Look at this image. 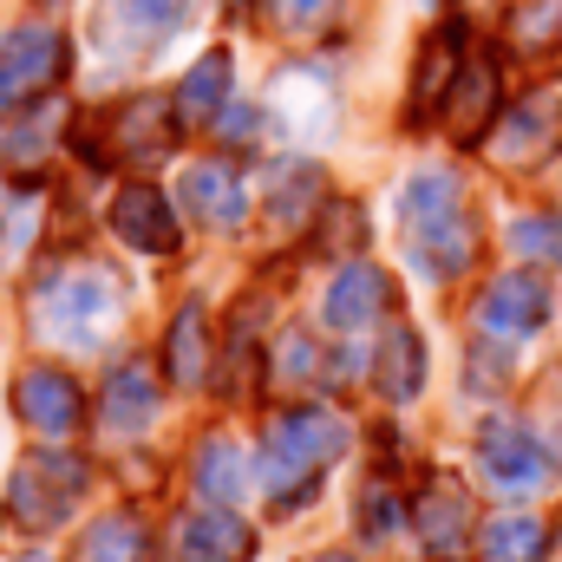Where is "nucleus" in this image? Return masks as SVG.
I'll list each match as a JSON object with an SVG mask.
<instances>
[{
	"mask_svg": "<svg viewBox=\"0 0 562 562\" xmlns=\"http://www.w3.org/2000/svg\"><path fill=\"white\" fill-rule=\"evenodd\" d=\"M400 223H406V249L425 276L451 281L477 262V223L464 210V190L445 170H419L400 190Z\"/></svg>",
	"mask_w": 562,
	"mask_h": 562,
	"instance_id": "f257e3e1",
	"label": "nucleus"
},
{
	"mask_svg": "<svg viewBox=\"0 0 562 562\" xmlns=\"http://www.w3.org/2000/svg\"><path fill=\"white\" fill-rule=\"evenodd\" d=\"M340 451H347V419H334L327 406H294V413H281V419L262 431V445H256V477H262L269 497L301 504V497H314L321 471H327Z\"/></svg>",
	"mask_w": 562,
	"mask_h": 562,
	"instance_id": "f03ea898",
	"label": "nucleus"
},
{
	"mask_svg": "<svg viewBox=\"0 0 562 562\" xmlns=\"http://www.w3.org/2000/svg\"><path fill=\"white\" fill-rule=\"evenodd\" d=\"M79 497H86V458H72L66 445L26 451L7 477V510L20 530H59Z\"/></svg>",
	"mask_w": 562,
	"mask_h": 562,
	"instance_id": "7ed1b4c3",
	"label": "nucleus"
},
{
	"mask_svg": "<svg viewBox=\"0 0 562 562\" xmlns=\"http://www.w3.org/2000/svg\"><path fill=\"white\" fill-rule=\"evenodd\" d=\"M119 301H125V288H119L112 269H99V262H66V269H53L46 288H40V327L86 347V340L119 314Z\"/></svg>",
	"mask_w": 562,
	"mask_h": 562,
	"instance_id": "20e7f679",
	"label": "nucleus"
},
{
	"mask_svg": "<svg viewBox=\"0 0 562 562\" xmlns=\"http://www.w3.org/2000/svg\"><path fill=\"white\" fill-rule=\"evenodd\" d=\"M59 79H66V33L59 26L26 20V26H7L0 33V105L40 99Z\"/></svg>",
	"mask_w": 562,
	"mask_h": 562,
	"instance_id": "39448f33",
	"label": "nucleus"
},
{
	"mask_svg": "<svg viewBox=\"0 0 562 562\" xmlns=\"http://www.w3.org/2000/svg\"><path fill=\"white\" fill-rule=\"evenodd\" d=\"M477 464H484L491 491H504V497H530V491H543V484L557 477L550 445L517 419H491L477 431Z\"/></svg>",
	"mask_w": 562,
	"mask_h": 562,
	"instance_id": "423d86ee",
	"label": "nucleus"
},
{
	"mask_svg": "<svg viewBox=\"0 0 562 562\" xmlns=\"http://www.w3.org/2000/svg\"><path fill=\"white\" fill-rule=\"evenodd\" d=\"M491 164H504V170H537V164H550L562 150V99L557 92H530V99H517L497 125H491Z\"/></svg>",
	"mask_w": 562,
	"mask_h": 562,
	"instance_id": "0eeeda50",
	"label": "nucleus"
},
{
	"mask_svg": "<svg viewBox=\"0 0 562 562\" xmlns=\"http://www.w3.org/2000/svg\"><path fill=\"white\" fill-rule=\"evenodd\" d=\"M13 413L40 438H72L79 419H86V393H79V380L66 367H26L13 380Z\"/></svg>",
	"mask_w": 562,
	"mask_h": 562,
	"instance_id": "6e6552de",
	"label": "nucleus"
},
{
	"mask_svg": "<svg viewBox=\"0 0 562 562\" xmlns=\"http://www.w3.org/2000/svg\"><path fill=\"white\" fill-rule=\"evenodd\" d=\"M105 223H112V236H119L125 249H138V256H177V243H183L177 203H170L157 183H125V190L112 196Z\"/></svg>",
	"mask_w": 562,
	"mask_h": 562,
	"instance_id": "1a4fd4ad",
	"label": "nucleus"
},
{
	"mask_svg": "<svg viewBox=\"0 0 562 562\" xmlns=\"http://www.w3.org/2000/svg\"><path fill=\"white\" fill-rule=\"evenodd\" d=\"M183 20H190V0H99V40L119 59L157 53Z\"/></svg>",
	"mask_w": 562,
	"mask_h": 562,
	"instance_id": "9d476101",
	"label": "nucleus"
},
{
	"mask_svg": "<svg viewBox=\"0 0 562 562\" xmlns=\"http://www.w3.org/2000/svg\"><path fill=\"white\" fill-rule=\"evenodd\" d=\"M550 307H557L550 281L530 276V269H517V276H497L491 288H484V301H477V327L497 334V340H524V334H537V327L550 321Z\"/></svg>",
	"mask_w": 562,
	"mask_h": 562,
	"instance_id": "9b49d317",
	"label": "nucleus"
},
{
	"mask_svg": "<svg viewBox=\"0 0 562 562\" xmlns=\"http://www.w3.org/2000/svg\"><path fill=\"white\" fill-rule=\"evenodd\" d=\"M413 530L431 557H464L471 543V491L451 471H431L425 491L413 497Z\"/></svg>",
	"mask_w": 562,
	"mask_h": 562,
	"instance_id": "f8f14e48",
	"label": "nucleus"
},
{
	"mask_svg": "<svg viewBox=\"0 0 562 562\" xmlns=\"http://www.w3.org/2000/svg\"><path fill=\"white\" fill-rule=\"evenodd\" d=\"M105 132H112V157H125V164H164L177 150V138H183V119H177L170 99H125Z\"/></svg>",
	"mask_w": 562,
	"mask_h": 562,
	"instance_id": "ddd939ff",
	"label": "nucleus"
},
{
	"mask_svg": "<svg viewBox=\"0 0 562 562\" xmlns=\"http://www.w3.org/2000/svg\"><path fill=\"white\" fill-rule=\"evenodd\" d=\"M321 216V164L307 157H281L262 170V223L276 236H294Z\"/></svg>",
	"mask_w": 562,
	"mask_h": 562,
	"instance_id": "4468645a",
	"label": "nucleus"
},
{
	"mask_svg": "<svg viewBox=\"0 0 562 562\" xmlns=\"http://www.w3.org/2000/svg\"><path fill=\"white\" fill-rule=\"evenodd\" d=\"M177 203H183L203 229H243V223H249V190L236 183V170H229L223 157L190 164L183 183H177Z\"/></svg>",
	"mask_w": 562,
	"mask_h": 562,
	"instance_id": "2eb2a0df",
	"label": "nucleus"
},
{
	"mask_svg": "<svg viewBox=\"0 0 562 562\" xmlns=\"http://www.w3.org/2000/svg\"><path fill=\"white\" fill-rule=\"evenodd\" d=\"M177 557L183 562H249L256 557V530L229 510V504H203L183 517L177 530Z\"/></svg>",
	"mask_w": 562,
	"mask_h": 562,
	"instance_id": "dca6fc26",
	"label": "nucleus"
},
{
	"mask_svg": "<svg viewBox=\"0 0 562 562\" xmlns=\"http://www.w3.org/2000/svg\"><path fill=\"white\" fill-rule=\"evenodd\" d=\"M445 125L458 144H484L497 125V66L491 59H464L451 92H445Z\"/></svg>",
	"mask_w": 562,
	"mask_h": 562,
	"instance_id": "f3484780",
	"label": "nucleus"
},
{
	"mask_svg": "<svg viewBox=\"0 0 562 562\" xmlns=\"http://www.w3.org/2000/svg\"><path fill=\"white\" fill-rule=\"evenodd\" d=\"M386 301H393L386 269H373V262H340V269H334V288H327V327L360 334V327H373V321L386 314Z\"/></svg>",
	"mask_w": 562,
	"mask_h": 562,
	"instance_id": "a211bd4d",
	"label": "nucleus"
},
{
	"mask_svg": "<svg viewBox=\"0 0 562 562\" xmlns=\"http://www.w3.org/2000/svg\"><path fill=\"white\" fill-rule=\"evenodd\" d=\"M216 360V321L203 314V301H183L170 334H164V380L170 386H203Z\"/></svg>",
	"mask_w": 562,
	"mask_h": 562,
	"instance_id": "6ab92c4d",
	"label": "nucleus"
},
{
	"mask_svg": "<svg viewBox=\"0 0 562 562\" xmlns=\"http://www.w3.org/2000/svg\"><path fill=\"white\" fill-rule=\"evenodd\" d=\"M229 79H236V66H229V53H223V46H210V53L177 79L170 105H177L183 132H210V125L223 119V105H229Z\"/></svg>",
	"mask_w": 562,
	"mask_h": 562,
	"instance_id": "aec40b11",
	"label": "nucleus"
},
{
	"mask_svg": "<svg viewBox=\"0 0 562 562\" xmlns=\"http://www.w3.org/2000/svg\"><path fill=\"white\" fill-rule=\"evenodd\" d=\"M373 386H380V400H393V406H413L425 393V340L413 321H393L386 327V340H380V353H373Z\"/></svg>",
	"mask_w": 562,
	"mask_h": 562,
	"instance_id": "412c9836",
	"label": "nucleus"
},
{
	"mask_svg": "<svg viewBox=\"0 0 562 562\" xmlns=\"http://www.w3.org/2000/svg\"><path fill=\"white\" fill-rule=\"evenodd\" d=\"M150 413H157V373L144 360H119L99 380V419L112 431H138V425H150Z\"/></svg>",
	"mask_w": 562,
	"mask_h": 562,
	"instance_id": "4be33fe9",
	"label": "nucleus"
},
{
	"mask_svg": "<svg viewBox=\"0 0 562 562\" xmlns=\"http://www.w3.org/2000/svg\"><path fill=\"white\" fill-rule=\"evenodd\" d=\"M458 66H464V33H458V26H438V33L419 46L413 105H406V119H413V125H419V119H431V112H445V92H451Z\"/></svg>",
	"mask_w": 562,
	"mask_h": 562,
	"instance_id": "5701e85b",
	"label": "nucleus"
},
{
	"mask_svg": "<svg viewBox=\"0 0 562 562\" xmlns=\"http://www.w3.org/2000/svg\"><path fill=\"white\" fill-rule=\"evenodd\" d=\"M243 484H249V458H243V445L223 438V431L203 438V445H196V497H210V504H236Z\"/></svg>",
	"mask_w": 562,
	"mask_h": 562,
	"instance_id": "b1692460",
	"label": "nucleus"
},
{
	"mask_svg": "<svg viewBox=\"0 0 562 562\" xmlns=\"http://www.w3.org/2000/svg\"><path fill=\"white\" fill-rule=\"evenodd\" d=\"M150 550V537H144L138 517H125V510H105L99 524H86V537H79V557L72 562H144Z\"/></svg>",
	"mask_w": 562,
	"mask_h": 562,
	"instance_id": "393cba45",
	"label": "nucleus"
},
{
	"mask_svg": "<svg viewBox=\"0 0 562 562\" xmlns=\"http://www.w3.org/2000/svg\"><path fill=\"white\" fill-rule=\"evenodd\" d=\"M477 550H484V562H543L550 557V530L537 517H491L477 530Z\"/></svg>",
	"mask_w": 562,
	"mask_h": 562,
	"instance_id": "a878e982",
	"label": "nucleus"
},
{
	"mask_svg": "<svg viewBox=\"0 0 562 562\" xmlns=\"http://www.w3.org/2000/svg\"><path fill=\"white\" fill-rule=\"evenodd\" d=\"M46 144H53V119H46V105H33V112H26V119L0 138V164H7L13 177H26V170H40Z\"/></svg>",
	"mask_w": 562,
	"mask_h": 562,
	"instance_id": "bb28decb",
	"label": "nucleus"
},
{
	"mask_svg": "<svg viewBox=\"0 0 562 562\" xmlns=\"http://www.w3.org/2000/svg\"><path fill=\"white\" fill-rule=\"evenodd\" d=\"M262 13H269V26H276V33L307 40V33H327V26H334L340 0H262Z\"/></svg>",
	"mask_w": 562,
	"mask_h": 562,
	"instance_id": "cd10ccee",
	"label": "nucleus"
},
{
	"mask_svg": "<svg viewBox=\"0 0 562 562\" xmlns=\"http://www.w3.org/2000/svg\"><path fill=\"white\" fill-rule=\"evenodd\" d=\"M510 243H517V256H537V262L562 269V210L517 216V223H510Z\"/></svg>",
	"mask_w": 562,
	"mask_h": 562,
	"instance_id": "c85d7f7f",
	"label": "nucleus"
},
{
	"mask_svg": "<svg viewBox=\"0 0 562 562\" xmlns=\"http://www.w3.org/2000/svg\"><path fill=\"white\" fill-rule=\"evenodd\" d=\"M367 243V210L360 203H321V249H353Z\"/></svg>",
	"mask_w": 562,
	"mask_h": 562,
	"instance_id": "c756f323",
	"label": "nucleus"
},
{
	"mask_svg": "<svg viewBox=\"0 0 562 562\" xmlns=\"http://www.w3.org/2000/svg\"><path fill=\"white\" fill-rule=\"evenodd\" d=\"M557 0H530V7H517V20H510V40L524 46V53H543L550 40H557Z\"/></svg>",
	"mask_w": 562,
	"mask_h": 562,
	"instance_id": "7c9ffc66",
	"label": "nucleus"
},
{
	"mask_svg": "<svg viewBox=\"0 0 562 562\" xmlns=\"http://www.w3.org/2000/svg\"><path fill=\"white\" fill-rule=\"evenodd\" d=\"M353 530H360L367 543L393 537V530H400V497H393V491H367V497L353 504Z\"/></svg>",
	"mask_w": 562,
	"mask_h": 562,
	"instance_id": "2f4dec72",
	"label": "nucleus"
},
{
	"mask_svg": "<svg viewBox=\"0 0 562 562\" xmlns=\"http://www.w3.org/2000/svg\"><path fill=\"white\" fill-rule=\"evenodd\" d=\"M216 132H223L229 150H249V144H262V112H249V105H223Z\"/></svg>",
	"mask_w": 562,
	"mask_h": 562,
	"instance_id": "473e14b6",
	"label": "nucleus"
},
{
	"mask_svg": "<svg viewBox=\"0 0 562 562\" xmlns=\"http://www.w3.org/2000/svg\"><path fill=\"white\" fill-rule=\"evenodd\" d=\"M314 367H321V360H314L307 334H288V347H281V380H288V386H301V380H307Z\"/></svg>",
	"mask_w": 562,
	"mask_h": 562,
	"instance_id": "72a5a7b5",
	"label": "nucleus"
},
{
	"mask_svg": "<svg viewBox=\"0 0 562 562\" xmlns=\"http://www.w3.org/2000/svg\"><path fill=\"white\" fill-rule=\"evenodd\" d=\"M26 562H40V557H26Z\"/></svg>",
	"mask_w": 562,
	"mask_h": 562,
	"instance_id": "f704fd0d",
	"label": "nucleus"
}]
</instances>
